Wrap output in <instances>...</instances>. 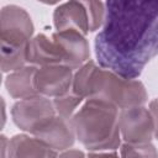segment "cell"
<instances>
[{
  "label": "cell",
  "instance_id": "obj_1",
  "mask_svg": "<svg viewBox=\"0 0 158 158\" xmlns=\"http://www.w3.org/2000/svg\"><path fill=\"white\" fill-rule=\"evenodd\" d=\"M102 30L95 38L99 64L137 78L158 56V0H107Z\"/></svg>",
  "mask_w": 158,
  "mask_h": 158
},
{
  "label": "cell",
  "instance_id": "obj_2",
  "mask_svg": "<svg viewBox=\"0 0 158 158\" xmlns=\"http://www.w3.org/2000/svg\"><path fill=\"white\" fill-rule=\"evenodd\" d=\"M120 109L110 102L86 99L72 116L78 141L89 152L115 151L121 146Z\"/></svg>",
  "mask_w": 158,
  "mask_h": 158
},
{
  "label": "cell",
  "instance_id": "obj_3",
  "mask_svg": "<svg viewBox=\"0 0 158 158\" xmlns=\"http://www.w3.org/2000/svg\"><path fill=\"white\" fill-rule=\"evenodd\" d=\"M88 99L102 100L122 110L144 105L148 94L143 83L136 78H125L110 69L96 65L91 77Z\"/></svg>",
  "mask_w": 158,
  "mask_h": 158
},
{
  "label": "cell",
  "instance_id": "obj_4",
  "mask_svg": "<svg viewBox=\"0 0 158 158\" xmlns=\"http://www.w3.org/2000/svg\"><path fill=\"white\" fill-rule=\"evenodd\" d=\"M53 101L43 95L20 99L11 109L14 123L23 132L33 135L35 131L47 120L56 115Z\"/></svg>",
  "mask_w": 158,
  "mask_h": 158
},
{
  "label": "cell",
  "instance_id": "obj_5",
  "mask_svg": "<svg viewBox=\"0 0 158 158\" xmlns=\"http://www.w3.org/2000/svg\"><path fill=\"white\" fill-rule=\"evenodd\" d=\"M0 42L9 46L28 44L33 37V22L28 12L17 5H6L0 15Z\"/></svg>",
  "mask_w": 158,
  "mask_h": 158
},
{
  "label": "cell",
  "instance_id": "obj_6",
  "mask_svg": "<svg viewBox=\"0 0 158 158\" xmlns=\"http://www.w3.org/2000/svg\"><path fill=\"white\" fill-rule=\"evenodd\" d=\"M120 133L123 142L147 143L154 137L153 117L144 105L120 110Z\"/></svg>",
  "mask_w": 158,
  "mask_h": 158
},
{
  "label": "cell",
  "instance_id": "obj_7",
  "mask_svg": "<svg viewBox=\"0 0 158 158\" xmlns=\"http://www.w3.org/2000/svg\"><path fill=\"white\" fill-rule=\"evenodd\" d=\"M73 69L63 64H48L37 67L35 75L36 90L40 95L56 98L72 89Z\"/></svg>",
  "mask_w": 158,
  "mask_h": 158
},
{
  "label": "cell",
  "instance_id": "obj_8",
  "mask_svg": "<svg viewBox=\"0 0 158 158\" xmlns=\"http://www.w3.org/2000/svg\"><path fill=\"white\" fill-rule=\"evenodd\" d=\"M33 136L53 151L58 152V156L62 151L72 148L77 138L72 125V118L63 117L58 114L41 125L35 131Z\"/></svg>",
  "mask_w": 158,
  "mask_h": 158
},
{
  "label": "cell",
  "instance_id": "obj_9",
  "mask_svg": "<svg viewBox=\"0 0 158 158\" xmlns=\"http://www.w3.org/2000/svg\"><path fill=\"white\" fill-rule=\"evenodd\" d=\"M52 37L58 43L62 54L63 64L73 70H77L85 62L89 60L90 49L89 42L85 35L77 30H62L56 31Z\"/></svg>",
  "mask_w": 158,
  "mask_h": 158
},
{
  "label": "cell",
  "instance_id": "obj_10",
  "mask_svg": "<svg viewBox=\"0 0 158 158\" xmlns=\"http://www.w3.org/2000/svg\"><path fill=\"white\" fill-rule=\"evenodd\" d=\"M53 23L56 31L77 30L83 35L90 32L86 11L78 0H68L59 5L53 12Z\"/></svg>",
  "mask_w": 158,
  "mask_h": 158
},
{
  "label": "cell",
  "instance_id": "obj_11",
  "mask_svg": "<svg viewBox=\"0 0 158 158\" xmlns=\"http://www.w3.org/2000/svg\"><path fill=\"white\" fill-rule=\"evenodd\" d=\"M27 63L36 67L63 64V54L58 43L52 36L49 37L44 33H38L30 41Z\"/></svg>",
  "mask_w": 158,
  "mask_h": 158
},
{
  "label": "cell",
  "instance_id": "obj_12",
  "mask_svg": "<svg viewBox=\"0 0 158 158\" xmlns=\"http://www.w3.org/2000/svg\"><path fill=\"white\" fill-rule=\"evenodd\" d=\"M37 67L26 64L20 69L10 72L5 79V88L14 99H27L40 95L35 85V75Z\"/></svg>",
  "mask_w": 158,
  "mask_h": 158
},
{
  "label": "cell",
  "instance_id": "obj_13",
  "mask_svg": "<svg viewBox=\"0 0 158 158\" xmlns=\"http://www.w3.org/2000/svg\"><path fill=\"white\" fill-rule=\"evenodd\" d=\"M58 152L49 148L37 137H31L25 133L15 135L9 139L7 158L19 157H57Z\"/></svg>",
  "mask_w": 158,
  "mask_h": 158
},
{
  "label": "cell",
  "instance_id": "obj_14",
  "mask_svg": "<svg viewBox=\"0 0 158 158\" xmlns=\"http://www.w3.org/2000/svg\"><path fill=\"white\" fill-rule=\"evenodd\" d=\"M28 44H25V46L1 44V70L2 73L14 72L27 64Z\"/></svg>",
  "mask_w": 158,
  "mask_h": 158
},
{
  "label": "cell",
  "instance_id": "obj_15",
  "mask_svg": "<svg viewBox=\"0 0 158 158\" xmlns=\"http://www.w3.org/2000/svg\"><path fill=\"white\" fill-rule=\"evenodd\" d=\"M84 99L75 94L72 89L69 91H67L65 94L63 95H59V96H56L53 98V105H54V109H56V112L63 117H67V118H72V116L75 114V110L77 107L81 104Z\"/></svg>",
  "mask_w": 158,
  "mask_h": 158
},
{
  "label": "cell",
  "instance_id": "obj_16",
  "mask_svg": "<svg viewBox=\"0 0 158 158\" xmlns=\"http://www.w3.org/2000/svg\"><path fill=\"white\" fill-rule=\"evenodd\" d=\"M84 6L88 20H89V31L94 32L102 27L106 15V7L101 0H78Z\"/></svg>",
  "mask_w": 158,
  "mask_h": 158
},
{
  "label": "cell",
  "instance_id": "obj_17",
  "mask_svg": "<svg viewBox=\"0 0 158 158\" xmlns=\"http://www.w3.org/2000/svg\"><path fill=\"white\" fill-rule=\"evenodd\" d=\"M121 157H157L158 152L152 142L147 143H127L123 142L120 146Z\"/></svg>",
  "mask_w": 158,
  "mask_h": 158
},
{
  "label": "cell",
  "instance_id": "obj_18",
  "mask_svg": "<svg viewBox=\"0 0 158 158\" xmlns=\"http://www.w3.org/2000/svg\"><path fill=\"white\" fill-rule=\"evenodd\" d=\"M149 111L153 117V125H154V137L158 139V99H154L149 102Z\"/></svg>",
  "mask_w": 158,
  "mask_h": 158
},
{
  "label": "cell",
  "instance_id": "obj_19",
  "mask_svg": "<svg viewBox=\"0 0 158 158\" xmlns=\"http://www.w3.org/2000/svg\"><path fill=\"white\" fill-rule=\"evenodd\" d=\"M0 142H1V144H0V157L1 158H5L6 156H7V147H9V139L4 136V135H1V138H0Z\"/></svg>",
  "mask_w": 158,
  "mask_h": 158
},
{
  "label": "cell",
  "instance_id": "obj_20",
  "mask_svg": "<svg viewBox=\"0 0 158 158\" xmlns=\"http://www.w3.org/2000/svg\"><path fill=\"white\" fill-rule=\"evenodd\" d=\"M59 156H64V157H79V156H84L83 152L78 151V149H74V148H68L65 151H62L59 153Z\"/></svg>",
  "mask_w": 158,
  "mask_h": 158
},
{
  "label": "cell",
  "instance_id": "obj_21",
  "mask_svg": "<svg viewBox=\"0 0 158 158\" xmlns=\"http://www.w3.org/2000/svg\"><path fill=\"white\" fill-rule=\"evenodd\" d=\"M42 4H46V5H54V4H58L60 0H37Z\"/></svg>",
  "mask_w": 158,
  "mask_h": 158
}]
</instances>
